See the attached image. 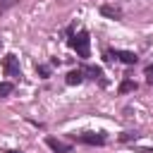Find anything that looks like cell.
<instances>
[{
  "label": "cell",
  "instance_id": "3957f363",
  "mask_svg": "<svg viewBox=\"0 0 153 153\" xmlns=\"http://www.w3.org/2000/svg\"><path fill=\"white\" fill-rule=\"evenodd\" d=\"M79 141L81 143H88V146H103L105 143V136L103 134H96V131H88V134H81Z\"/></svg>",
  "mask_w": 153,
  "mask_h": 153
},
{
  "label": "cell",
  "instance_id": "8fae6325",
  "mask_svg": "<svg viewBox=\"0 0 153 153\" xmlns=\"http://www.w3.org/2000/svg\"><path fill=\"white\" fill-rule=\"evenodd\" d=\"M86 72H88L93 79H96V76H100V67H86Z\"/></svg>",
  "mask_w": 153,
  "mask_h": 153
},
{
  "label": "cell",
  "instance_id": "4fadbf2b",
  "mask_svg": "<svg viewBox=\"0 0 153 153\" xmlns=\"http://www.w3.org/2000/svg\"><path fill=\"white\" fill-rule=\"evenodd\" d=\"M146 74H148V79H146V81L153 86V67H146Z\"/></svg>",
  "mask_w": 153,
  "mask_h": 153
},
{
  "label": "cell",
  "instance_id": "8992f818",
  "mask_svg": "<svg viewBox=\"0 0 153 153\" xmlns=\"http://www.w3.org/2000/svg\"><path fill=\"white\" fill-rule=\"evenodd\" d=\"M100 14L103 17H110V19H120L122 17V10L115 7V5H100Z\"/></svg>",
  "mask_w": 153,
  "mask_h": 153
},
{
  "label": "cell",
  "instance_id": "7c38bea8",
  "mask_svg": "<svg viewBox=\"0 0 153 153\" xmlns=\"http://www.w3.org/2000/svg\"><path fill=\"white\" fill-rule=\"evenodd\" d=\"M120 139H122V141H131V139H136V134H134V131H124Z\"/></svg>",
  "mask_w": 153,
  "mask_h": 153
},
{
  "label": "cell",
  "instance_id": "52a82bcc",
  "mask_svg": "<svg viewBox=\"0 0 153 153\" xmlns=\"http://www.w3.org/2000/svg\"><path fill=\"white\" fill-rule=\"evenodd\" d=\"M65 81H67L69 86H79V84L84 81V72H81V69H72V72L65 76Z\"/></svg>",
  "mask_w": 153,
  "mask_h": 153
},
{
  "label": "cell",
  "instance_id": "9c48e42d",
  "mask_svg": "<svg viewBox=\"0 0 153 153\" xmlns=\"http://www.w3.org/2000/svg\"><path fill=\"white\" fill-rule=\"evenodd\" d=\"M12 91H14V84H10V81H0V98L10 96Z\"/></svg>",
  "mask_w": 153,
  "mask_h": 153
},
{
  "label": "cell",
  "instance_id": "5b68a950",
  "mask_svg": "<svg viewBox=\"0 0 153 153\" xmlns=\"http://www.w3.org/2000/svg\"><path fill=\"white\" fill-rule=\"evenodd\" d=\"M112 57H120L124 65H136V60H139L131 50H115V53H112Z\"/></svg>",
  "mask_w": 153,
  "mask_h": 153
},
{
  "label": "cell",
  "instance_id": "ba28073f",
  "mask_svg": "<svg viewBox=\"0 0 153 153\" xmlns=\"http://www.w3.org/2000/svg\"><path fill=\"white\" fill-rule=\"evenodd\" d=\"M129 91H136V81H131V79H124V81L120 84V93H129Z\"/></svg>",
  "mask_w": 153,
  "mask_h": 153
},
{
  "label": "cell",
  "instance_id": "6da1fadb",
  "mask_svg": "<svg viewBox=\"0 0 153 153\" xmlns=\"http://www.w3.org/2000/svg\"><path fill=\"white\" fill-rule=\"evenodd\" d=\"M69 45L79 53V57H88L91 55V36H88V31H79V33H74L72 38H69Z\"/></svg>",
  "mask_w": 153,
  "mask_h": 153
},
{
  "label": "cell",
  "instance_id": "7a4b0ae2",
  "mask_svg": "<svg viewBox=\"0 0 153 153\" xmlns=\"http://www.w3.org/2000/svg\"><path fill=\"white\" fill-rule=\"evenodd\" d=\"M2 72H5L7 76H19V60H17L12 53L2 57Z\"/></svg>",
  "mask_w": 153,
  "mask_h": 153
},
{
  "label": "cell",
  "instance_id": "30bf717a",
  "mask_svg": "<svg viewBox=\"0 0 153 153\" xmlns=\"http://www.w3.org/2000/svg\"><path fill=\"white\" fill-rule=\"evenodd\" d=\"M36 72H38L43 79H45V76H50V67H48V65H38V67H36Z\"/></svg>",
  "mask_w": 153,
  "mask_h": 153
},
{
  "label": "cell",
  "instance_id": "277c9868",
  "mask_svg": "<svg viewBox=\"0 0 153 153\" xmlns=\"http://www.w3.org/2000/svg\"><path fill=\"white\" fill-rule=\"evenodd\" d=\"M45 143H48L55 153H72V146H69V143H62V141H57V139H53V136H48Z\"/></svg>",
  "mask_w": 153,
  "mask_h": 153
},
{
  "label": "cell",
  "instance_id": "9a60e30c",
  "mask_svg": "<svg viewBox=\"0 0 153 153\" xmlns=\"http://www.w3.org/2000/svg\"><path fill=\"white\" fill-rule=\"evenodd\" d=\"M7 153H19V151H7Z\"/></svg>",
  "mask_w": 153,
  "mask_h": 153
},
{
  "label": "cell",
  "instance_id": "5bb4252c",
  "mask_svg": "<svg viewBox=\"0 0 153 153\" xmlns=\"http://www.w3.org/2000/svg\"><path fill=\"white\" fill-rule=\"evenodd\" d=\"M12 5H14V0H5V2H2V5H0V12H2V10H5V7H12Z\"/></svg>",
  "mask_w": 153,
  "mask_h": 153
}]
</instances>
